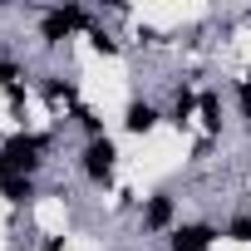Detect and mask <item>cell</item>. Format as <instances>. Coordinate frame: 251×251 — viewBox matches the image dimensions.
<instances>
[{
    "label": "cell",
    "instance_id": "1",
    "mask_svg": "<svg viewBox=\"0 0 251 251\" xmlns=\"http://www.w3.org/2000/svg\"><path fill=\"white\" fill-rule=\"evenodd\" d=\"M0 153H5V163H10V173H25V177H35L40 173V153H45V138H35V133H15L5 148H0Z\"/></svg>",
    "mask_w": 251,
    "mask_h": 251
},
{
    "label": "cell",
    "instance_id": "2",
    "mask_svg": "<svg viewBox=\"0 0 251 251\" xmlns=\"http://www.w3.org/2000/svg\"><path fill=\"white\" fill-rule=\"evenodd\" d=\"M113 158H118V148H113L108 138H94V143L79 153V163H84V173H89L94 182H108V177H113Z\"/></svg>",
    "mask_w": 251,
    "mask_h": 251
},
{
    "label": "cell",
    "instance_id": "3",
    "mask_svg": "<svg viewBox=\"0 0 251 251\" xmlns=\"http://www.w3.org/2000/svg\"><path fill=\"white\" fill-rule=\"evenodd\" d=\"M79 25H84V10H79V5L50 10V15H45V40H50V45H59V40H64L69 30H79Z\"/></svg>",
    "mask_w": 251,
    "mask_h": 251
},
{
    "label": "cell",
    "instance_id": "4",
    "mask_svg": "<svg viewBox=\"0 0 251 251\" xmlns=\"http://www.w3.org/2000/svg\"><path fill=\"white\" fill-rule=\"evenodd\" d=\"M212 236H217V231H212L207 222L177 226V231H173V251H207V246H212Z\"/></svg>",
    "mask_w": 251,
    "mask_h": 251
},
{
    "label": "cell",
    "instance_id": "5",
    "mask_svg": "<svg viewBox=\"0 0 251 251\" xmlns=\"http://www.w3.org/2000/svg\"><path fill=\"white\" fill-rule=\"evenodd\" d=\"M123 128H128V133H153V128H158V108L143 103V99H133L128 113H123Z\"/></svg>",
    "mask_w": 251,
    "mask_h": 251
},
{
    "label": "cell",
    "instance_id": "6",
    "mask_svg": "<svg viewBox=\"0 0 251 251\" xmlns=\"http://www.w3.org/2000/svg\"><path fill=\"white\" fill-rule=\"evenodd\" d=\"M168 222H173V197H168V192H158V197H153V202L143 207V226H153V231H163Z\"/></svg>",
    "mask_w": 251,
    "mask_h": 251
},
{
    "label": "cell",
    "instance_id": "7",
    "mask_svg": "<svg viewBox=\"0 0 251 251\" xmlns=\"http://www.w3.org/2000/svg\"><path fill=\"white\" fill-rule=\"evenodd\" d=\"M0 192H5L10 202H30V197H35V177H25V173H10V177H0Z\"/></svg>",
    "mask_w": 251,
    "mask_h": 251
},
{
    "label": "cell",
    "instance_id": "8",
    "mask_svg": "<svg viewBox=\"0 0 251 251\" xmlns=\"http://www.w3.org/2000/svg\"><path fill=\"white\" fill-rule=\"evenodd\" d=\"M202 123H207L212 133L222 128V108H217V99H212V94H202Z\"/></svg>",
    "mask_w": 251,
    "mask_h": 251
},
{
    "label": "cell",
    "instance_id": "9",
    "mask_svg": "<svg viewBox=\"0 0 251 251\" xmlns=\"http://www.w3.org/2000/svg\"><path fill=\"white\" fill-rule=\"evenodd\" d=\"M192 103H197V99H192V89H187V84H182V89H177V99H173V118H177V123H182V118H187V113H192Z\"/></svg>",
    "mask_w": 251,
    "mask_h": 251
},
{
    "label": "cell",
    "instance_id": "10",
    "mask_svg": "<svg viewBox=\"0 0 251 251\" xmlns=\"http://www.w3.org/2000/svg\"><path fill=\"white\" fill-rule=\"evenodd\" d=\"M226 231H231V236H236V241H251V217H236V222H231V226H226Z\"/></svg>",
    "mask_w": 251,
    "mask_h": 251
},
{
    "label": "cell",
    "instance_id": "11",
    "mask_svg": "<svg viewBox=\"0 0 251 251\" xmlns=\"http://www.w3.org/2000/svg\"><path fill=\"white\" fill-rule=\"evenodd\" d=\"M45 94H50V99H64V94H69V84H59V79H50V84H45Z\"/></svg>",
    "mask_w": 251,
    "mask_h": 251
},
{
    "label": "cell",
    "instance_id": "12",
    "mask_svg": "<svg viewBox=\"0 0 251 251\" xmlns=\"http://www.w3.org/2000/svg\"><path fill=\"white\" fill-rule=\"evenodd\" d=\"M236 99H241V113H246V118H251V79H246V84H241V94H236Z\"/></svg>",
    "mask_w": 251,
    "mask_h": 251
},
{
    "label": "cell",
    "instance_id": "13",
    "mask_svg": "<svg viewBox=\"0 0 251 251\" xmlns=\"http://www.w3.org/2000/svg\"><path fill=\"white\" fill-rule=\"evenodd\" d=\"M0 177H10V163H5V153H0Z\"/></svg>",
    "mask_w": 251,
    "mask_h": 251
}]
</instances>
